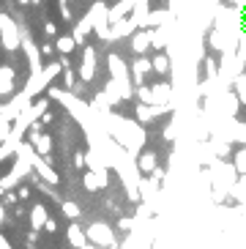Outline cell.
<instances>
[{
	"label": "cell",
	"instance_id": "cell-18",
	"mask_svg": "<svg viewBox=\"0 0 246 249\" xmlns=\"http://www.w3.org/2000/svg\"><path fill=\"white\" fill-rule=\"evenodd\" d=\"M19 3H30V0H19Z\"/></svg>",
	"mask_w": 246,
	"mask_h": 249
},
{
	"label": "cell",
	"instance_id": "cell-17",
	"mask_svg": "<svg viewBox=\"0 0 246 249\" xmlns=\"http://www.w3.org/2000/svg\"><path fill=\"white\" fill-rule=\"evenodd\" d=\"M30 3H41V0H30Z\"/></svg>",
	"mask_w": 246,
	"mask_h": 249
},
{
	"label": "cell",
	"instance_id": "cell-10",
	"mask_svg": "<svg viewBox=\"0 0 246 249\" xmlns=\"http://www.w3.org/2000/svg\"><path fill=\"white\" fill-rule=\"evenodd\" d=\"M74 47H77L74 36H58V52H63V55H71Z\"/></svg>",
	"mask_w": 246,
	"mask_h": 249
},
{
	"label": "cell",
	"instance_id": "cell-4",
	"mask_svg": "<svg viewBox=\"0 0 246 249\" xmlns=\"http://www.w3.org/2000/svg\"><path fill=\"white\" fill-rule=\"evenodd\" d=\"M131 50L137 52V55H145V52L151 50V33H148V28L131 33Z\"/></svg>",
	"mask_w": 246,
	"mask_h": 249
},
{
	"label": "cell",
	"instance_id": "cell-7",
	"mask_svg": "<svg viewBox=\"0 0 246 249\" xmlns=\"http://www.w3.org/2000/svg\"><path fill=\"white\" fill-rule=\"evenodd\" d=\"M153 104H164V107H170V99H173V90H170V85H164V82H159V85H153Z\"/></svg>",
	"mask_w": 246,
	"mask_h": 249
},
{
	"label": "cell",
	"instance_id": "cell-2",
	"mask_svg": "<svg viewBox=\"0 0 246 249\" xmlns=\"http://www.w3.org/2000/svg\"><path fill=\"white\" fill-rule=\"evenodd\" d=\"M93 74H96V50L93 47H85V58H82V66H80V77L85 82H90Z\"/></svg>",
	"mask_w": 246,
	"mask_h": 249
},
{
	"label": "cell",
	"instance_id": "cell-11",
	"mask_svg": "<svg viewBox=\"0 0 246 249\" xmlns=\"http://www.w3.org/2000/svg\"><path fill=\"white\" fill-rule=\"evenodd\" d=\"M11 77H14L11 69H0V93H6L11 88Z\"/></svg>",
	"mask_w": 246,
	"mask_h": 249
},
{
	"label": "cell",
	"instance_id": "cell-1",
	"mask_svg": "<svg viewBox=\"0 0 246 249\" xmlns=\"http://www.w3.org/2000/svg\"><path fill=\"white\" fill-rule=\"evenodd\" d=\"M0 28H3V44H6V50H17L22 38H19V28L14 25V19L0 14Z\"/></svg>",
	"mask_w": 246,
	"mask_h": 249
},
{
	"label": "cell",
	"instance_id": "cell-8",
	"mask_svg": "<svg viewBox=\"0 0 246 249\" xmlns=\"http://www.w3.org/2000/svg\"><path fill=\"white\" fill-rule=\"evenodd\" d=\"M232 93L238 96V102L246 104V74H238V77L232 80Z\"/></svg>",
	"mask_w": 246,
	"mask_h": 249
},
{
	"label": "cell",
	"instance_id": "cell-12",
	"mask_svg": "<svg viewBox=\"0 0 246 249\" xmlns=\"http://www.w3.org/2000/svg\"><path fill=\"white\" fill-rule=\"evenodd\" d=\"M74 85H77V74L66 66V71H63V88L66 90H74Z\"/></svg>",
	"mask_w": 246,
	"mask_h": 249
},
{
	"label": "cell",
	"instance_id": "cell-16",
	"mask_svg": "<svg viewBox=\"0 0 246 249\" xmlns=\"http://www.w3.org/2000/svg\"><path fill=\"white\" fill-rule=\"evenodd\" d=\"M41 55H55V50H52V44H44V47H41Z\"/></svg>",
	"mask_w": 246,
	"mask_h": 249
},
{
	"label": "cell",
	"instance_id": "cell-5",
	"mask_svg": "<svg viewBox=\"0 0 246 249\" xmlns=\"http://www.w3.org/2000/svg\"><path fill=\"white\" fill-rule=\"evenodd\" d=\"M109 71H112V80H126L129 77V66L123 63V58L121 55H109Z\"/></svg>",
	"mask_w": 246,
	"mask_h": 249
},
{
	"label": "cell",
	"instance_id": "cell-9",
	"mask_svg": "<svg viewBox=\"0 0 246 249\" xmlns=\"http://www.w3.org/2000/svg\"><path fill=\"white\" fill-rule=\"evenodd\" d=\"M153 71H156V74H167V71H170V58H167L164 52H159V55L153 58Z\"/></svg>",
	"mask_w": 246,
	"mask_h": 249
},
{
	"label": "cell",
	"instance_id": "cell-14",
	"mask_svg": "<svg viewBox=\"0 0 246 249\" xmlns=\"http://www.w3.org/2000/svg\"><path fill=\"white\" fill-rule=\"evenodd\" d=\"M140 164H142V170H153V154L142 156V159H140Z\"/></svg>",
	"mask_w": 246,
	"mask_h": 249
},
{
	"label": "cell",
	"instance_id": "cell-13",
	"mask_svg": "<svg viewBox=\"0 0 246 249\" xmlns=\"http://www.w3.org/2000/svg\"><path fill=\"white\" fill-rule=\"evenodd\" d=\"M36 142H38V151H41V154H47V151H50V137H38Z\"/></svg>",
	"mask_w": 246,
	"mask_h": 249
},
{
	"label": "cell",
	"instance_id": "cell-3",
	"mask_svg": "<svg viewBox=\"0 0 246 249\" xmlns=\"http://www.w3.org/2000/svg\"><path fill=\"white\" fill-rule=\"evenodd\" d=\"M153 71V63L148 58H137L134 60V66H131V80H134V85H142L145 77Z\"/></svg>",
	"mask_w": 246,
	"mask_h": 249
},
{
	"label": "cell",
	"instance_id": "cell-6",
	"mask_svg": "<svg viewBox=\"0 0 246 249\" xmlns=\"http://www.w3.org/2000/svg\"><path fill=\"white\" fill-rule=\"evenodd\" d=\"M88 33H93V19L85 14V17H82V22L74 25V33H71V36H74V41H77V44H82V41L88 38Z\"/></svg>",
	"mask_w": 246,
	"mask_h": 249
},
{
	"label": "cell",
	"instance_id": "cell-15",
	"mask_svg": "<svg viewBox=\"0 0 246 249\" xmlns=\"http://www.w3.org/2000/svg\"><path fill=\"white\" fill-rule=\"evenodd\" d=\"M44 33H47V36H55V33H58L55 22H47V25H44Z\"/></svg>",
	"mask_w": 246,
	"mask_h": 249
}]
</instances>
